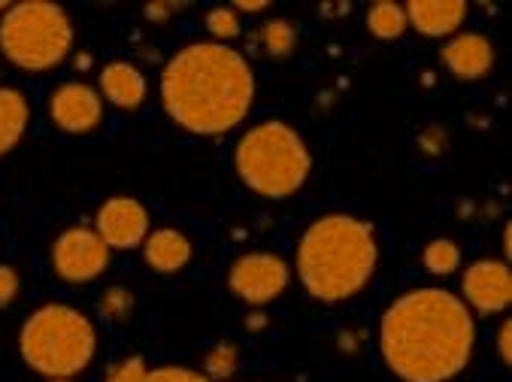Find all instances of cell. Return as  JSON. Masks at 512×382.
Returning a JSON list of instances; mask_svg holds the SVG:
<instances>
[{"mask_svg": "<svg viewBox=\"0 0 512 382\" xmlns=\"http://www.w3.org/2000/svg\"><path fill=\"white\" fill-rule=\"evenodd\" d=\"M476 316L443 285L400 292L379 316L376 349L400 382H452L476 355Z\"/></svg>", "mask_w": 512, "mask_h": 382, "instance_id": "6da1fadb", "label": "cell"}, {"mask_svg": "<svg viewBox=\"0 0 512 382\" xmlns=\"http://www.w3.org/2000/svg\"><path fill=\"white\" fill-rule=\"evenodd\" d=\"M258 94L255 67L231 43H182L161 67L158 98L167 119L194 137H225L237 131Z\"/></svg>", "mask_w": 512, "mask_h": 382, "instance_id": "7a4b0ae2", "label": "cell"}, {"mask_svg": "<svg viewBox=\"0 0 512 382\" xmlns=\"http://www.w3.org/2000/svg\"><path fill=\"white\" fill-rule=\"evenodd\" d=\"M376 225L355 213H322L303 228L294 252L300 289L325 307L349 304L373 282L379 270Z\"/></svg>", "mask_w": 512, "mask_h": 382, "instance_id": "3957f363", "label": "cell"}, {"mask_svg": "<svg viewBox=\"0 0 512 382\" xmlns=\"http://www.w3.org/2000/svg\"><path fill=\"white\" fill-rule=\"evenodd\" d=\"M237 179L264 201H285L310 182L313 149L285 119H261L249 125L231 152Z\"/></svg>", "mask_w": 512, "mask_h": 382, "instance_id": "277c9868", "label": "cell"}, {"mask_svg": "<svg viewBox=\"0 0 512 382\" xmlns=\"http://www.w3.org/2000/svg\"><path fill=\"white\" fill-rule=\"evenodd\" d=\"M19 355L43 379H76L97 355V325L64 301H46L19 328Z\"/></svg>", "mask_w": 512, "mask_h": 382, "instance_id": "5b68a950", "label": "cell"}, {"mask_svg": "<svg viewBox=\"0 0 512 382\" xmlns=\"http://www.w3.org/2000/svg\"><path fill=\"white\" fill-rule=\"evenodd\" d=\"M76 46L73 16L49 0L10 4L0 16V55L25 73L61 67Z\"/></svg>", "mask_w": 512, "mask_h": 382, "instance_id": "8992f818", "label": "cell"}, {"mask_svg": "<svg viewBox=\"0 0 512 382\" xmlns=\"http://www.w3.org/2000/svg\"><path fill=\"white\" fill-rule=\"evenodd\" d=\"M291 285V264L273 249H252L231 261L228 267V292L246 307H267L279 301Z\"/></svg>", "mask_w": 512, "mask_h": 382, "instance_id": "52a82bcc", "label": "cell"}, {"mask_svg": "<svg viewBox=\"0 0 512 382\" xmlns=\"http://www.w3.org/2000/svg\"><path fill=\"white\" fill-rule=\"evenodd\" d=\"M113 261V249L104 243L94 231V225H70L64 228L49 249V264L52 273L64 282V285H88L97 282L107 273Z\"/></svg>", "mask_w": 512, "mask_h": 382, "instance_id": "ba28073f", "label": "cell"}, {"mask_svg": "<svg viewBox=\"0 0 512 382\" xmlns=\"http://www.w3.org/2000/svg\"><path fill=\"white\" fill-rule=\"evenodd\" d=\"M46 116L49 122L70 137L94 134L107 119V104L100 98L97 85L82 79L58 82L46 98Z\"/></svg>", "mask_w": 512, "mask_h": 382, "instance_id": "9c48e42d", "label": "cell"}, {"mask_svg": "<svg viewBox=\"0 0 512 382\" xmlns=\"http://www.w3.org/2000/svg\"><path fill=\"white\" fill-rule=\"evenodd\" d=\"M467 310L479 319L500 316L512 304V273L506 258H476L461 273V295Z\"/></svg>", "mask_w": 512, "mask_h": 382, "instance_id": "30bf717a", "label": "cell"}, {"mask_svg": "<svg viewBox=\"0 0 512 382\" xmlns=\"http://www.w3.org/2000/svg\"><path fill=\"white\" fill-rule=\"evenodd\" d=\"M94 231L104 237V243L113 252H131L140 249L143 240L152 231V213L140 198L131 195H113L94 213Z\"/></svg>", "mask_w": 512, "mask_h": 382, "instance_id": "8fae6325", "label": "cell"}, {"mask_svg": "<svg viewBox=\"0 0 512 382\" xmlns=\"http://www.w3.org/2000/svg\"><path fill=\"white\" fill-rule=\"evenodd\" d=\"M440 61L455 79L479 82V79L491 76V70L497 64V49H494V40L482 31H458L455 37H449L443 43Z\"/></svg>", "mask_w": 512, "mask_h": 382, "instance_id": "7c38bea8", "label": "cell"}, {"mask_svg": "<svg viewBox=\"0 0 512 382\" xmlns=\"http://www.w3.org/2000/svg\"><path fill=\"white\" fill-rule=\"evenodd\" d=\"M97 91L107 107L137 113L149 98V76L140 64L128 58H113L97 73Z\"/></svg>", "mask_w": 512, "mask_h": 382, "instance_id": "4fadbf2b", "label": "cell"}, {"mask_svg": "<svg viewBox=\"0 0 512 382\" xmlns=\"http://www.w3.org/2000/svg\"><path fill=\"white\" fill-rule=\"evenodd\" d=\"M403 10L409 28L431 40L455 37L458 31H464V22L470 16V7L464 0H409Z\"/></svg>", "mask_w": 512, "mask_h": 382, "instance_id": "5bb4252c", "label": "cell"}, {"mask_svg": "<svg viewBox=\"0 0 512 382\" xmlns=\"http://www.w3.org/2000/svg\"><path fill=\"white\" fill-rule=\"evenodd\" d=\"M140 252H143V261L149 270H155L161 276H176L194 261V240L182 228L161 225V228L149 231Z\"/></svg>", "mask_w": 512, "mask_h": 382, "instance_id": "9a60e30c", "label": "cell"}, {"mask_svg": "<svg viewBox=\"0 0 512 382\" xmlns=\"http://www.w3.org/2000/svg\"><path fill=\"white\" fill-rule=\"evenodd\" d=\"M34 107L28 91L0 82V158H7L31 131Z\"/></svg>", "mask_w": 512, "mask_h": 382, "instance_id": "2e32d148", "label": "cell"}, {"mask_svg": "<svg viewBox=\"0 0 512 382\" xmlns=\"http://www.w3.org/2000/svg\"><path fill=\"white\" fill-rule=\"evenodd\" d=\"M252 40H255V46H258L267 58L285 61V58H291V55L297 52V46H300V31H297V25L288 22V19H267L264 25H258V31H255Z\"/></svg>", "mask_w": 512, "mask_h": 382, "instance_id": "e0dca14e", "label": "cell"}, {"mask_svg": "<svg viewBox=\"0 0 512 382\" xmlns=\"http://www.w3.org/2000/svg\"><path fill=\"white\" fill-rule=\"evenodd\" d=\"M367 31H370L376 40H400V37L409 31L403 4H391V0L373 4V7L367 10Z\"/></svg>", "mask_w": 512, "mask_h": 382, "instance_id": "ac0fdd59", "label": "cell"}, {"mask_svg": "<svg viewBox=\"0 0 512 382\" xmlns=\"http://www.w3.org/2000/svg\"><path fill=\"white\" fill-rule=\"evenodd\" d=\"M422 264L431 276H455L464 264V252L452 237H437L422 249Z\"/></svg>", "mask_w": 512, "mask_h": 382, "instance_id": "d6986e66", "label": "cell"}, {"mask_svg": "<svg viewBox=\"0 0 512 382\" xmlns=\"http://www.w3.org/2000/svg\"><path fill=\"white\" fill-rule=\"evenodd\" d=\"M240 367V346L225 340V343H216L207 358H203V373H207L213 382H225L237 373Z\"/></svg>", "mask_w": 512, "mask_h": 382, "instance_id": "ffe728a7", "label": "cell"}, {"mask_svg": "<svg viewBox=\"0 0 512 382\" xmlns=\"http://www.w3.org/2000/svg\"><path fill=\"white\" fill-rule=\"evenodd\" d=\"M207 34L216 43H231L243 34V22L240 13L234 7H213L207 13Z\"/></svg>", "mask_w": 512, "mask_h": 382, "instance_id": "44dd1931", "label": "cell"}, {"mask_svg": "<svg viewBox=\"0 0 512 382\" xmlns=\"http://www.w3.org/2000/svg\"><path fill=\"white\" fill-rule=\"evenodd\" d=\"M100 316L107 322H125L134 313V292L128 285H110V289L100 295Z\"/></svg>", "mask_w": 512, "mask_h": 382, "instance_id": "7402d4cb", "label": "cell"}, {"mask_svg": "<svg viewBox=\"0 0 512 382\" xmlns=\"http://www.w3.org/2000/svg\"><path fill=\"white\" fill-rule=\"evenodd\" d=\"M146 373H149V364L143 355H125L107 367L104 382H143Z\"/></svg>", "mask_w": 512, "mask_h": 382, "instance_id": "603a6c76", "label": "cell"}, {"mask_svg": "<svg viewBox=\"0 0 512 382\" xmlns=\"http://www.w3.org/2000/svg\"><path fill=\"white\" fill-rule=\"evenodd\" d=\"M143 382H213V379L203 370H194L185 364H158V367H149Z\"/></svg>", "mask_w": 512, "mask_h": 382, "instance_id": "cb8c5ba5", "label": "cell"}, {"mask_svg": "<svg viewBox=\"0 0 512 382\" xmlns=\"http://www.w3.org/2000/svg\"><path fill=\"white\" fill-rule=\"evenodd\" d=\"M22 292V276L13 264L0 261V310H7L10 304H16Z\"/></svg>", "mask_w": 512, "mask_h": 382, "instance_id": "d4e9b609", "label": "cell"}, {"mask_svg": "<svg viewBox=\"0 0 512 382\" xmlns=\"http://www.w3.org/2000/svg\"><path fill=\"white\" fill-rule=\"evenodd\" d=\"M419 149H422L425 155H431V158H440V155L449 149V137H446V131H443V128H437V125L425 128V131L419 134Z\"/></svg>", "mask_w": 512, "mask_h": 382, "instance_id": "484cf974", "label": "cell"}, {"mask_svg": "<svg viewBox=\"0 0 512 382\" xmlns=\"http://www.w3.org/2000/svg\"><path fill=\"white\" fill-rule=\"evenodd\" d=\"M494 352H497L500 364L509 367V361H512V322L509 319H503L494 331Z\"/></svg>", "mask_w": 512, "mask_h": 382, "instance_id": "4316f807", "label": "cell"}, {"mask_svg": "<svg viewBox=\"0 0 512 382\" xmlns=\"http://www.w3.org/2000/svg\"><path fill=\"white\" fill-rule=\"evenodd\" d=\"M143 13H146V19L161 22V19H170L173 13H179V4H152V7H146Z\"/></svg>", "mask_w": 512, "mask_h": 382, "instance_id": "83f0119b", "label": "cell"}, {"mask_svg": "<svg viewBox=\"0 0 512 382\" xmlns=\"http://www.w3.org/2000/svg\"><path fill=\"white\" fill-rule=\"evenodd\" d=\"M264 325H267V316H264V313H252L249 328H252V331H258V328H264Z\"/></svg>", "mask_w": 512, "mask_h": 382, "instance_id": "f1b7e54d", "label": "cell"}, {"mask_svg": "<svg viewBox=\"0 0 512 382\" xmlns=\"http://www.w3.org/2000/svg\"><path fill=\"white\" fill-rule=\"evenodd\" d=\"M10 4H4V0H0V16H4V10H7Z\"/></svg>", "mask_w": 512, "mask_h": 382, "instance_id": "f546056e", "label": "cell"}, {"mask_svg": "<svg viewBox=\"0 0 512 382\" xmlns=\"http://www.w3.org/2000/svg\"><path fill=\"white\" fill-rule=\"evenodd\" d=\"M46 382H76V379H46Z\"/></svg>", "mask_w": 512, "mask_h": 382, "instance_id": "4dcf8cb0", "label": "cell"}]
</instances>
